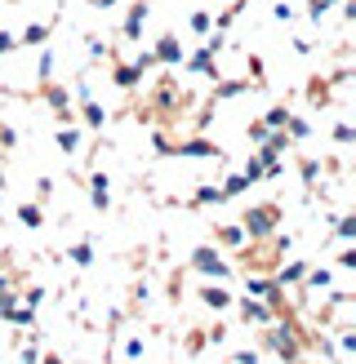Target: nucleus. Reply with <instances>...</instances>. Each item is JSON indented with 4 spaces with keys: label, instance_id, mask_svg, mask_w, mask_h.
Instances as JSON below:
<instances>
[{
    "label": "nucleus",
    "instance_id": "e433bc0d",
    "mask_svg": "<svg viewBox=\"0 0 356 364\" xmlns=\"http://www.w3.org/2000/svg\"><path fill=\"white\" fill-rule=\"evenodd\" d=\"M267 134H272V129H267L263 120H249V124H245V138L254 142V147H263V142H267Z\"/></svg>",
    "mask_w": 356,
    "mask_h": 364
},
{
    "label": "nucleus",
    "instance_id": "a878e982",
    "mask_svg": "<svg viewBox=\"0 0 356 364\" xmlns=\"http://www.w3.org/2000/svg\"><path fill=\"white\" fill-rule=\"evenodd\" d=\"M41 49V58H36V80H53V67H58V53L45 49V45H36Z\"/></svg>",
    "mask_w": 356,
    "mask_h": 364
},
{
    "label": "nucleus",
    "instance_id": "cd10ccee",
    "mask_svg": "<svg viewBox=\"0 0 356 364\" xmlns=\"http://www.w3.org/2000/svg\"><path fill=\"white\" fill-rule=\"evenodd\" d=\"M219 187H223V200H236V196H245V191H249V182H245V173L236 169V173H227Z\"/></svg>",
    "mask_w": 356,
    "mask_h": 364
},
{
    "label": "nucleus",
    "instance_id": "9b49d317",
    "mask_svg": "<svg viewBox=\"0 0 356 364\" xmlns=\"http://www.w3.org/2000/svg\"><path fill=\"white\" fill-rule=\"evenodd\" d=\"M196 298H201V302L209 306V311H227V306L236 302V298L227 294V284H223V280H205L201 289H196Z\"/></svg>",
    "mask_w": 356,
    "mask_h": 364
},
{
    "label": "nucleus",
    "instance_id": "09e8293b",
    "mask_svg": "<svg viewBox=\"0 0 356 364\" xmlns=\"http://www.w3.org/2000/svg\"><path fill=\"white\" fill-rule=\"evenodd\" d=\"M5 156H9V151H5V147H0V165H5Z\"/></svg>",
    "mask_w": 356,
    "mask_h": 364
},
{
    "label": "nucleus",
    "instance_id": "2f4dec72",
    "mask_svg": "<svg viewBox=\"0 0 356 364\" xmlns=\"http://www.w3.org/2000/svg\"><path fill=\"white\" fill-rule=\"evenodd\" d=\"M334 235H338V240H356V213H338L334 218Z\"/></svg>",
    "mask_w": 356,
    "mask_h": 364
},
{
    "label": "nucleus",
    "instance_id": "a18cd8bd",
    "mask_svg": "<svg viewBox=\"0 0 356 364\" xmlns=\"http://www.w3.org/2000/svg\"><path fill=\"white\" fill-rule=\"evenodd\" d=\"M89 5H94V9H116L120 0H89Z\"/></svg>",
    "mask_w": 356,
    "mask_h": 364
},
{
    "label": "nucleus",
    "instance_id": "58836bf2",
    "mask_svg": "<svg viewBox=\"0 0 356 364\" xmlns=\"http://www.w3.org/2000/svg\"><path fill=\"white\" fill-rule=\"evenodd\" d=\"M0 147H5V151H14V147H18V129H14L9 120H0Z\"/></svg>",
    "mask_w": 356,
    "mask_h": 364
},
{
    "label": "nucleus",
    "instance_id": "c756f323",
    "mask_svg": "<svg viewBox=\"0 0 356 364\" xmlns=\"http://www.w3.org/2000/svg\"><path fill=\"white\" fill-rule=\"evenodd\" d=\"M45 298H49V289H45V284H27L23 294H18V302H23V306H31V311H41V306H45Z\"/></svg>",
    "mask_w": 356,
    "mask_h": 364
},
{
    "label": "nucleus",
    "instance_id": "20e7f679",
    "mask_svg": "<svg viewBox=\"0 0 356 364\" xmlns=\"http://www.w3.org/2000/svg\"><path fill=\"white\" fill-rule=\"evenodd\" d=\"M41 102L53 112V120H58V124H71V120H76V107H71V89H67V85L41 80Z\"/></svg>",
    "mask_w": 356,
    "mask_h": 364
},
{
    "label": "nucleus",
    "instance_id": "f8f14e48",
    "mask_svg": "<svg viewBox=\"0 0 356 364\" xmlns=\"http://www.w3.org/2000/svg\"><path fill=\"white\" fill-rule=\"evenodd\" d=\"M89 205H94L98 213H107V209H112V178H107L103 169H94V173H89Z\"/></svg>",
    "mask_w": 356,
    "mask_h": 364
},
{
    "label": "nucleus",
    "instance_id": "c9c22d12",
    "mask_svg": "<svg viewBox=\"0 0 356 364\" xmlns=\"http://www.w3.org/2000/svg\"><path fill=\"white\" fill-rule=\"evenodd\" d=\"M272 18H276V23H281V27H290V23H294V18H298V9L290 5V0H276V9H272Z\"/></svg>",
    "mask_w": 356,
    "mask_h": 364
},
{
    "label": "nucleus",
    "instance_id": "37998d69",
    "mask_svg": "<svg viewBox=\"0 0 356 364\" xmlns=\"http://www.w3.org/2000/svg\"><path fill=\"white\" fill-rule=\"evenodd\" d=\"M14 49H18V31H0V58L14 53Z\"/></svg>",
    "mask_w": 356,
    "mask_h": 364
},
{
    "label": "nucleus",
    "instance_id": "f03ea898",
    "mask_svg": "<svg viewBox=\"0 0 356 364\" xmlns=\"http://www.w3.org/2000/svg\"><path fill=\"white\" fill-rule=\"evenodd\" d=\"M187 262H192L196 276H205V280H231V262L223 258L219 245H196Z\"/></svg>",
    "mask_w": 356,
    "mask_h": 364
},
{
    "label": "nucleus",
    "instance_id": "ddd939ff",
    "mask_svg": "<svg viewBox=\"0 0 356 364\" xmlns=\"http://www.w3.org/2000/svg\"><path fill=\"white\" fill-rule=\"evenodd\" d=\"M152 53H156V63H160V67H178V63H183V53H187V49H183V41H178L174 31H165V36L156 41V49H152Z\"/></svg>",
    "mask_w": 356,
    "mask_h": 364
},
{
    "label": "nucleus",
    "instance_id": "a19ab883",
    "mask_svg": "<svg viewBox=\"0 0 356 364\" xmlns=\"http://www.w3.org/2000/svg\"><path fill=\"white\" fill-rule=\"evenodd\" d=\"M18 360H45V351H41V342H23V347H18Z\"/></svg>",
    "mask_w": 356,
    "mask_h": 364
},
{
    "label": "nucleus",
    "instance_id": "6e6552de",
    "mask_svg": "<svg viewBox=\"0 0 356 364\" xmlns=\"http://www.w3.org/2000/svg\"><path fill=\"white\" fill-rule=\"evenodd\" d=\"M249 89H263V85L249 80V76H219L214 80V102H231V98L249 94Z\"/></svg>",
    "mask_w": 356,
    "mask_h": 364
},
{
    "label": "nucleus",
    "instance_id": "412c9836",
    "mask_svg": "<svg viewBox=\"0 0 356 364\" xmlns=\"http://www.w3.org/2000/svg\"><path fill=\"white\" fill-rule=\"evenodd\" d=\"M192 209H205V205H223V187L219 182H201V187H196V196L187 200Z\"/></svg>",
    "mask_w": 356,
    "mask_h": 364
},
{
    "label": "nucleus",
    "instance_id": "49530a36",
    "mask_svg": "<svg viewBox=\"0 0 356 364\" xmlns=\"http://www.w3.org/2000/svg\"><path fill=\"white\" fill-rule=\"evenodd\" d=\"M0 213H5V187H0Z\"/></svg>",
    "mask_w": 356,
    "mask_h": 364
},
{
    "label": "nucleus",
    "instance_id": "72a5a7b5",
    "mask_svg": "<svg viewBox=\"0 0 356 364\" xmlns=\"http://www.w3.org/2000/svg\"><path fill=\"white\" fill-rule=\"evenodd\" d=\"M334 271H356V245L347 240L343 249H338V258H334Z\"/></svg>",
    "mask_w": 356,
    "mask_h": 364
},
{
    "label": "nucleus",
    "instance_id": "aec40b11",
    "mask_svg": "<svg viewBox=\"0 0 356 364\" xmlns=\"http://www.w3.org/2000/svg\"><path fill=\"white\" fill-rule=\"evenodd\" d=\"M18 223H23L27 231H41V227H45V209H41V200H23V205H18Z\"/></svg>",
    "mask_w": 356,
    "mask_h": 364
},
{
    "label": "nucleus",
    "instance_id": "5701e85b",
    "mask_svg": "<svg viewBox=\"0 0 356 364\" xmlns=\"http://www.w3.org/2000/svg\"><path fill=\"white\" fill-rule=\"evenodd\" d=\"M245 5H249V0H231L227 9H219V14H214V31H231V23L245 14Z\"/></svg>",
    "mask_w": 356,
    "mask_h": 364
},
{
    "label": "nucleus",
    "instance_id": "4be33fe9",
    "mask_svg": "<svg viewBox=\"0 0 356 364\" xmlns=\"http://www.w3.org/2000/svg\"><path fill=\"white\" fill-rule=\"evenodd\" d=\"M85 53H89V63H107V58H116V49L107 45L103 36H94V31L85 36Z\"/></svg>",
    "mask_w": 356,
    "mask_h": 364
},
{
    "label": "nucleus",
    "instance_id": "4468645a",
    "mask_svg": "<svg viewBox=\"0 0 356 364\" xmlns=\"http://www.w3.org/2000/svg\"><path fill=\"white\" fill-rule=\"evenodd\" d=\"M53 142H58V151L67 156V160H76L80 156V129H76V120H71V124H58V129H53Z\"/></svg>",
    "mask_w": 356,
    "mask_h": 364
},
{
    "label": "nucleus",
    "instance_id": "79ce46f5",
    "mask_svg": "<svg viewBox=\"0 0 356 364\" xmlns=\"http://www.w3.org/2000/svg\"><path fill=\"white\" fill-rule=\"evenodd\" d=\"M49 196H53V178L41 173V178H36V200H49Z\"/></svg>",
    "mask_w": 356,
    "mask_h": 364
},
{
    "label": "nucleus",
    "instance_id": "423d86ee",
    "mask_svg": "<svg viewBox=\"0 0 356 364\" xmlns=\"http://www.w3.org/2000/svg\"><path fill=\"white\" fill-rule=\"evenodd\" d=\"M147 18H152V0H134L130 14H125V23H120V41L138 45V41H142V31H147Z\"/></svg>",
    "mask_w": 356,
    "mask_h": 364
},
{
    "label": "nucleus",
    "instance_id": "f3484780",
    "mask_svg": "<svg viewBox=\"0 0 356 364\" xmlns=\"http://www.w3.org/2000/svg\"><path fill=\"white\" fill-rule=\"evenodd\" d=\"M80 120L85 129H107V107L98 98H80Z\"/></svg>",
    "mask_w": 356,
    "mask_h": 364
},
{
    "label": "nucleus",
    "instance_id": "4c0bfd02",
    "mask_svg": "<svg viewBox=\"0 0 356 364\" xmlns=\"http://www.w3.org/2000/svg\"><path fill=\"white\" fill-rule=\"evenodd\" d=\"M241 173H245V182H249V187H254V182L263 178V160H258V156H249L245 165H241Z\"/></svg>",
    "mask_w": 356,
    "mask_h": 364
},
{
    "label": "nucleus",
    "instance_id": "0eeeda50",
    "mask_svg": "<svg viewBox=\"0 0 356 364\" xmlns=\"http://www.w3.org/2000/svg\"><path fill=\"white\" fill-rule=\"evenodd\" d=\"M178 67H183L187 76H209V80H219V63H214V49H209L205 41L196 45L192 53H183V63H178Z\"/></svg>",
    "mask_w": 356,
    "mask_h": 364
},
{
    "label": "nucleus",
    "instance_id": "b1692460",
    "mask_svg": "<svg viewBox=\"0 0 356 364\" xmlns=\"http://www.w3.org/2000/svg\"><path fill=\"white\" fill-rule=\"evenodd\" d=\"M298 173H303V187L316 191V182H320V173H325V165H320L316 156H303V160H298Z\"/></svg>",
    "mask_w": 356,
    "mask_h": 364
},
{
    "label": "nucleus",
    "instance_id": "6ab92c4d",
    "mask_svg": "<svg viewBox=\"0 0 356 364\" xmlns=\"http://www.w3.org/2000/svg\"><path fill=\"white\" fill-rule=\"evenodd\" d=\"M330 98H334V80L330 76H312L308 80V102L312 107H330Z\"/></svg>",
    "mask_w": 356,
    "mask_h": 364
},
{
    "label": "nucleus",
    "instance_id": "bb28decb",
    "mask_svg": "<svg viewBox=\"0 0 356 364\" xmlns=\"http://www.w3.org/2000/svg\"><path fill=\"white\" fill-rule=\"evenodd\" d=\"M285 134H290V142H308L312 138V120H303L290 112V120H285Z\"/></svg>",
    "mask_w": 356,
    "mask_h": 364
},
{
    "label": "nucleus",
    "instance_id": "7c9ffc66",
    "mask_svg": "<svg viewBox=\"0 0 356 364\" xmlns=\"http://www.w3.org/2000/svg\"><path fill=\"white\" fill-rule=\"evenodd\" d=\"M330 138H334V147H352V142H356V124L352 120H338L334 129H330Z\"/></svg>",
    "mask_w": 356,
    "mask_h": 364
},
{
    "label": "nucleus",
    "instance_id": "a211bd4d",
    "mask_svg": "<svg viewBox=\"0 0 356 364\" xmlns=\"http://www.w3.org/2000/svg\"><path fill=\"white\" fill-rule=\"evenodd\" d=\"M49 31H53V23H27L23 31H18V49H36V45H45V41H49Z\"/></svg>",
    "mask_w": 356,
    "mask_h": 364
},
{
    "label": "nucleus",
    "instance_id": "2eb2a0df",
    "mask_svg": "<svg viewBox=\"0 0 356 364\" xmlns=\"http://www.w3.org/2000/svg\"><path fill=\"white\" fill-rule=\"evenodd\" d=\"M245 240H249V235H245L241 223H223V227H214V245H219V249H231V253H236Z\"/></svg>",
    "mask_w": 356,
    "mask_h": 364
},
{
    "label": "nucleus",
    "instance_id": "de8ad7c7",
    "mask_svg": "<svg viewBox=\"0 0 356 364\" xmlns=\"http://www.w3.org/2000/svg\"><path fill=\"white\" fill-rule=\"evenodd\" d=\"M0 187H5V165H0Z\"/></svg>",
    "mask_w": 356,
    "mask_h": 364
},
{
    "label": "nucleus",
    "instance_id": "393cba45",
    "mask_svg": "<svg viewBox=\"0 0 356 364\" xmlns=\"http://www.w3.org/2000/svg\"><path fill=\"white\" fill-rule=\"evenodd\" d=\"M67 262L76 267V271H85L89 262H94V240H76V245L67 249Z\"/></svg>",
    "mask_w": 356,
    "mask_h": 364
},
{
    "label": "nucleus",
    "instance_id": "f704fd0d",
    "mask_svg": "<svg viewBox=\"0 0 356 364\" xmlns=\"http://www.w3.org/2000/svg\"><path fill=\"white\" fill-rule=\"evenodd\" d=\"M142 351H147V342H142L138 333H130V338H125V342H120V355H125V360H138Z\"/></svg>",
    "mask_w": 356,
    "mask_h": 364
},
{
    "label": "nucleus",
    "instance_id": "473e14b6",
    "mask_svg": "<svg viewBox=\"0 0 356 364\" xmlns=\"http://www.w3.org/2000/svg\"><path fill=\"white\" fill-rule=\"evenodd\" d=\"M258 120L267 124V129H285V120H290V107H285V102H276L272 112H267V116H258Z\"/></svg>",
    "mask_w": 356,
    "mask_h": 364
},
{
    "label": "nucleus",
    "instance_id": "1a4fd4ad",
    "mask_svg": "<svg viewBox=\"0 0 356 364\" xmlns=\"http://www.w3.org/2000/svg\"><path fill=\"white\" fill-rule=\"evenodd\" d=\"M231 306L241 311V320H245V324H258V329H263L267 320H276V311H272V306H267L263 298H249V294H245V298H236Z\"/></svg>",
    "mask_w": 356,
    "mask_h": 364
},
{
    "label": "nucleus",
    "instance_id": "ea45409f",
    "mask_svg": "<svg viewBox=\"0 0 356 364\" xmlns=\"http://www.w3.org/2000/svg\"><path fill=\"white\" fill-rule=\"evenodd\" d=\"M134 63H138V71H142V76H147V71H156V67H160L152 49H138V53H134Z\"/></svg>",
    "mask_w": 356,
    "mask_h": 364
},
{
    "label": "nucleus",
    "instance_id": "7ed1b4c3",
    "mask_svg": "<svg viewBox=\"0 0 356 364\" xmlns=\"http://www.w3.org/2000/svg\"><path fill=\"white\" fill-rule=\"evenodd\" d=\"M241 227L249 240H267L276 227H281V205H249L245 218H241Z\"/></svg>",
    "mask_w": 356,
    "mask_h": 364
},
{
    "label": "nucleus",
    "instance_id": "c03bdc74",
    "mask_svg": "<svg viewBox=\"0 0 356 364\" xmlns=\"http://www.w3.org/2000/svg\"><path fill=\"white\" fill-rule=\"evenodd\" d=\"M231 355H236L241 364H254V360H263V351H258V347H236Z\"/></svg>",
    "mask_w": 356,
    "mask_h": 364
},
{
    "label": "nucleus",
    "instance_id": "dca6fc26",
    "mask_svg": "<svg viewBox=\"0 0 356 364\" xmlns=\"http://www.w3.org/2000/svg\"><path fill=\"white\" fill-rule=\"evenodd\" d=\"M112 85H116V89H125V94H134V89L142 85L138 63H116V67H112Z\"/></svg>",
    "mask_w": 356,
    "mask_h": 364
},
{
    "label": "nucleus",
    "instance_id": "f257e3e1",
    "mask_svg": "<svg viewBox=\"0 0 356 364\" xmlns=\"http://www.w3.org/2000/svg\"><path fill=\"white\" fill-rule=\"evenodd\" d=\"M183 107H187V94L178 89V76H169V71H165V76L152 85V102H147V112L160 116V124H174Z\"/></svg>",
    "mask_w": 356,
    "mask_h": 364
},
{
    "label": "nucleus",
    "instance_id": "39448f33",
    "mask_svg": "<svg viewBox=\"0 0 356 364\" xmlns=\"http://www.w3.org/2000/svg\"><path fill=\"white\" fill-rule=\"evenodd\" d=\"M169 156H183V160H214V165H223V147L209 138H178L169 142Z\"/></svg>",
    "mask_w": 356,
    "mask_h": 364
},
{
    "label": "nucleus",
    "instance_id": "9d476101",
    "mask_svg": "<svg viewBox=\"0 0 356 364\" xmlns=\"http://www.w3.org/2000/svg\"><path fill=\"white\" fill-rule=\"evenodd\" d=\"M298 289H303V294H330V289H334V267H312L308 262V271H303V280H298Z\"/></svg>",
    "mask_w": 356,
    "mask_h": 364
},
{
    "label": "nucleus",
    "instance_id": "c85d7f7f",
    "mask_svg": "<svg viewBox=\"0 0 356 364\" xmlns=\"http://www.w3.org/2000/svg\"><path fill=\"white\" fill-rule=\"evenodd\" d=\"M209 27H214V9H192L187 14V31L192 36H205Z\"/></svg>",
    "mask_w": 356,
    "mask_h": 364
}]
</instances>
